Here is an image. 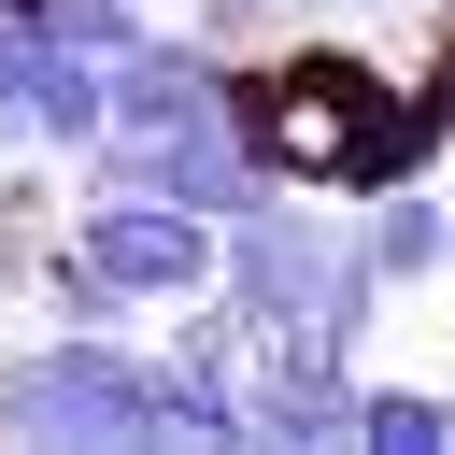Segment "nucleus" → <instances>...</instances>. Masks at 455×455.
<instances>
[{
  "instance_id": "obj_1",
  "label": "nucleus",
  "mask_w": 455,
  "mask_h": 455,
  "mask_svg": "<svg viewBox=\"0 0 455 455\" xmlns=\"http://www.w3.org/2000/svg\"><path fill=\"white\" fill-rule=\"evenodd\" d=\"M0 427L14 441H156V370L114 327H57L43 355H0Z\"/></svg>"
},
{
  "instance_id": "obj_2",
  "label": "nucleus",
  "mask_w": 455,
  "mask_h": 455,
  "mask_svg": "<svg viewBox=\"0 0 455 455\" xmlns=\"http://www.w3.org/2000/svg\"><path fill=\"white\" fill-rule=\"evenodd\" d=\"M355 256V228H327V213H299L284 185H256L242 213H228V313L270 341V327H313L327 313V270Z\"/></svg>"
},
{
  "instance_id": "obj_3",
  "label": "nucleus",
  "mask_w": 455,
  "mask_h": 455,
  "mask_svg": "<svg viewBox=\"0 0 455 455\" xmlns=\"http://www.w3.org/2000/svg\"><path fill=\"white\" fill-rule=\"evenodd\" d=\"M71 256H85L114 299H185V284H213V213H185V199H156V185H100Z\"/></svg>"
},
{
  "instance_id": "obj_4",
  "label": "nucleus",
  "mask_w": 455,
  "mask_h": 455,
  "mask_svg": "<svg viewBox=\"0 0 455 455\" xmlns=\"http://www.w3.org/2000/svg\"><path fill=\"white\" fill-rule=\"evenodd\" d=\"M185 114H228V57H213V43H128L100 142H156V128H185Z\"/></svg>"
},
{
  "instance_id": "obj_5",
  "label": "nucleus",
  "mask_w": 455,
  "mask_h": 455,
  "mask_svg": "<svg viewBox=\"0 0 455 455\" xmlns=\"http://www.w3.org/2000/svg\"><path fill=\"white\" fill-rule=\"evenodd\" d=\"M355 256H370L384 284L455 270V199H427V171H412V185H384V199H370V228H355Z\"/></svg>"
},
{
  "instance_id": "obj_6",
  "label": "nucleus",
  "mask_w": 455,
  "mask_h": 455,
  "mask_svg": "<svg viewBox=\"0 0 455 455\" xmlns=\"http://www.w3.org/2000/svg\"><path fill=\"white\" fill-rule=\"evenodd\" d=\"M355 441L370 455H441L455 441V398L441 384H355Z\"/></svg>"
},
{
  "instance_id": "obj_7",
  "label": "nucleus",
  "mask_w": 455,
  "mask_h": 455,
  "mask_svg": "<svg viewBox=\"0 0 455 455\" xmlns=\"http://www.w3.org/2000/svg\"><path fill=\"white\" fill-rule=\"evenodd\" d=\"M57 327H114V284H100L85 256H57Z\"/></svg>"
},
{
  "instance_id": "obj_8",
  "label": "nucleus",
  "mask_w": 455,
  "mask_h": 455,
  "mask_svg": "<svg viewBox=\"0 0 455 455\" xmlns=\"http://www.w3.org/2000/svg\"><path fill=\"white\" fill-rule=\"evenodd\" d=\"M270 14H299V0H199V43H242V28H270Z\"/></svg>"
},
{
  "instance_id": "obj_9",
  "label": "nucleus",
  "mask_w": 455,
  "mask_h": 455,
  "mask_svg": "<svg viewBox=\"0 0 455 455\" xmlns=\"http://www.w3.org/2000/svg\"><path fill=\"white\" fill-rule=\"evenodd\" d=\"M441 14H455V0H441Z\"/></svg>"
}]
</instances>
